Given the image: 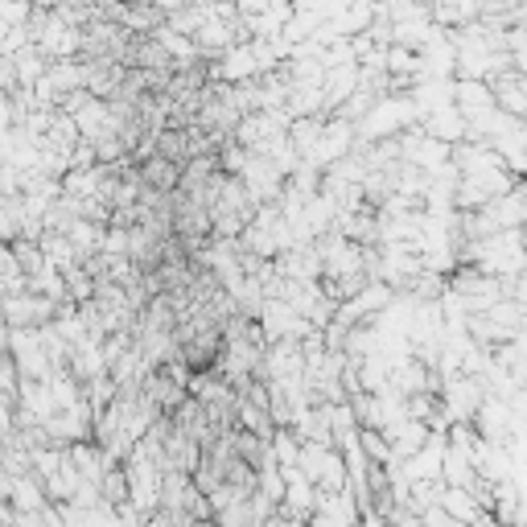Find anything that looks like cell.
Instances as JSON below:
<instances>
[{
    "label": "cell",
    "mask_w": 527,
    "mask_h": 527,
    "mask_svg": "<svg viewBox=\"0 0 527 527\" xmlns=\"http://www.w3.org/2000/svg\"><path fill=\"white\" fill-rule=\"evenodd\" d=\"M145 178H149L153 186H173V178H178V169H173L169 161H149V169H145Z\"/></svg>",
    "instance_id": "cell-1"
}]
</instances>
